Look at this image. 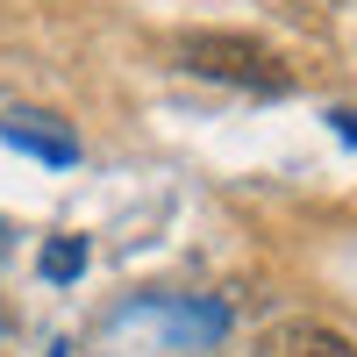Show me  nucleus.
Here are the masks:
<instances>
[{"mask_svg": "<svg viewBox=\"0 0 357 357\" xmlns=\"http://www.w3.org/2000/svg\"><path fill=\"white\" fill-rule=\"evenodd\" d=\"M178 65L193 79L215 86H243V93H293V65L257 43V36H229V29H207V36H178Z\"/></svg>", "mask_w": 357, "mask_h": 357, "instance_id": "obj_1", "label": "nucleus"}, {"mask_svg": "<svg viewBox=\"0 0 357 357\" xmlns=\"http://www.w3.org/2000/svg\"><path fill=\"white\" fill-rule=\"evenodd\" d=\"M257 357H357V336L314 314H286L272 329H257Z\"/></svg>", "mask_w": 357, "mask_h": 357, "instance_id": "obj_2", "label": "nucleus"}, {"mask_svg": "<svg viewBox=\"0 0 357 357\" xmlns=\"http://www.w3.org/2000/svg\"><path fill=\"white\" fill-rule=\"evenodd\" d=\"M0 136L15 143V151L43 158V165H79V136L57 122V114H29V107H8L0 114Z\"/></svg>", "mask_w": 357, "mask_h": 357, "instance_id": "obj_3", "label": "nucleus"}, {"mask_svg": "<svg viewBox=\"0 0 357 357\" xmlns=\"http://www.w3.org/2000/svg\"><path fill=\"white\" fill-rule=\"evenodd\" d=\"M79 272H86V243H79V236H57V243L43 250V279L50 286H72Z\"/></svg>", "mask_w": 357, "mask_h": 357, "instance_id": "obj_4", "label": "nucleus"}, {"mask_svg": "<svg viewBox=\"0 0 357 357\" xmlns=\"http://www.w3.org/2000/svg\"><path fill=\"white\" fill-rule=\"evenodd\" d=\"M336 136H343V143H357V114H350V107H336Z\"/></svg>", "mask_w": 357, "mask_h": 357, "instance_id": "obj_5", "label": "nucleus"}]
</instances>
